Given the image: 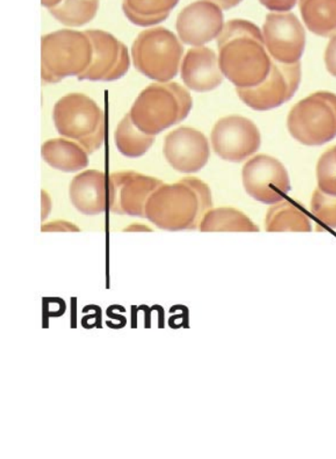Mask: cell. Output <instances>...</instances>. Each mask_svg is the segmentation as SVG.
Here are the masks:
<instances>
[{"label":"cell","instance_id":"cell-29","mask_svg":"<svg viewBox=\"0 0 336 459\" xmlns=\"http://www.w3.org/2000/svg\"><path fill=\"white\" fill-rule=\"evenodd\" d=\"M115 310H120V312L125 313L126 312L125 307L120 305H112L108 307V309H106V312H105L106 315H108V318H110L111 320L119 321L120 324V327H122V329L124 328L126 324H127V318H126L124 315L115 314L114 313Z\"/></svg>","mask_w":336,"mask_h":459},{"label":"cell","instance_id":"cell-28","mask_svg":"<svg viewBox=\"0 0 336 459\" xmlns=\"http://www.w3.org/2000/svg\"><path fill=\"white\" fill-rule=\"evenodd\" d=\"M177 310H182L183 313L182 314L180 315H172V317L169 318L168 320V325L170 327V328H173L175 321L177 320H179V318H182L183 320V328L185 329H190V325H189V308L186 306L183 305H175L173 306L170 307V309H169V313H174L176 312Z\"/></svg>","mask_w":336,"mask_h":459},{"label":"cell","instance_id":"cell-20","mask_svg":"<svg viewBox=\"0 0 336 459\" xmlns=\"http://www.w3.org/2000/svg\"><path fill=\"white\" fill-rule=\"evenodd\" d=\"M154 136H149L134 125L130 114L126 115L115 131V143L117 150L129 158L144 155L151 148Z\"/></svg>","mask_w":336,"mask_h":459},{"label":"cell","instance_id":"cell-7","mask_svg":"<svg viewBox=\"0 0 336 459\" xmlns=\"http://www.w3.org/2000/svg\"><path fill=\"white\" fill-rule=\"evenodd\" d=\"M300 62L285 64L272 59L271 71L260 85L251 88H237L238 96L250 108L268 111L288 103L300 87Z\"/></svg>","mask_w":336,"mask_h":459},{"label":"cell","instance_id":"cell-16","mask_svg":"<svg viewBox=\"0 0 336 459\" xmlns=\"http://www.w3.org/2000/svg\"><path fill=\"white\" fill-rule=\"evenodd\" d=\"M88 155L81 145L69 139H50L42 146V157L45 162L57 170L69 173L87 168Z\"/></svg>","mask_w":336,"mask_h":459},{"label":"cell","instance_id":"cell-25","mask_svg":"<svg viewBox=\"0 0 336 459\" xmlns=\"http://www.w3.org/2000/svg\"><path fill=\"white\" fill-rule=\"evenodd\" d=\"M42 232L80 231L79 226L64 220H56L42 226Z\"/></svg>","mask_w":336,"mask_h":459},{"label":"cell","instance_id":"cell-30","mask_svg":"<svg viewBox=\"0 0 336 459\" xmlns=\"http://www.w3.org/2000/svg\"><path fill=\"white\" fill-rule=\"evenodd\" d=\"M209 1L214 2L223 10L228 11L236 7L243 0H209Z\"/></svg>","mask_w":336,"mask_h":459},{"label":"cell","instance_id":"cell-27","mask_svg":"<svg viewBox=\"0 0 336 459\" xmlns=\"http://www.w3.org/2000/svg\"><path fill=\"white\" fill-rule=\"evenodd\" d=\"M260 2L270 11H288L295 7L297 0H260Z\"/></svg>","mask_w":336,"mask_h":459},{"label":"cell","instance_id":"cell-5","mask_svg":"<svg viewBox=\"0 0 336 459\" xmlns=\"http://www.w3.org/2000/svg\"><path fill=\"white\" fill-rule=\"evenodd\" d=\"M289 134L308 147H320L336 137V94L318 91L296 103L286 120Z\"/></svg>","mask_w":336,"mask_h":459},{"label":"cell","instance_id":"cell-33","mask_svg":"<svg viewBox=\"0 0 336 459\" xmlns=\"http://www.w3.org/2000/svg\"><path fill=\"white\" fill-rule=\"evenodd\" d=\"M151 308L152 311L156 310L158 313V328L165 329V309L160 305L152 306Z\"/></svg>","mask_w":336,"mask_h":459},{"label":"cell","instance_id":"cell-24","mask_svg":"<svg viewBox=\"0 0 336 459\" xmlns=\"http://www.w3.org/2000/svg\"><path fill=\"white\" fill-rule=\"evenodd\" d=\"M90 310H94L95 313L93 315H84L81 320V325L83 328L87 329L88 320L91 318H95V325L97 329H103V310L100 308V306L97 305H88L85 306L84 308L82 309L83 314H87Z\"/></svg>","mask_w":336,"mask_h":459},{"label":"cell","instance_id":"cell-9","mask_svg":"<svg viewBox=\"0 0 336 459\" xmlns=\"http://www.w3.org/2000/svg\"><path fill=\"white\" fill-rule=\"evenodd\" d=\"M211 140L218 156L228 162L240 163L260 150L261 134L251 120L232 115L215 123Z\"/></svg>","mask_w":336,"mask_h":459},{"label":"cell","instance_id":"cell-4","mask_svg":"<svg viewBox=\"0 0 336 459\" xmlns=\"http://www.w3.org/2000/svg\"><path fill=\"white\" fill-rule=\"evenodd\" d=\"M53 120L59 134L79 143L88 154L95 153L105 141V114L84 94H69L60 99L54 105Z\"/></svg>","mask_w":336,"mask_h":459},{"label":"cell","instance_id":"cell-32","mask_svg":"<svg viewBox=\"0 0 336 459\" xmlns=\"http://www.w3.org/2000/svg\"><path fill=\"white\" fill-rule=\"evenodd\" d=\"M71 328H77V297H71Z\"/></svg>","mask_w":336,"mask_h":459},{"label":"cell","instance_id":"cell-10","mask_svg":"<svg viewBox=\"0 0 336 459\" xmlns=\"http://www.w3.org/2000/svg\"><path fill=\"white\" fill-rule=\"evenodd\" d=\"M163 183L134 171L115 172L108 177V208L117 214L146 217V202Z\"/></svg>","mask_w":336,"mask_h":459},{"label":"cell","instance_id":"cell-26","mask_svg":"<svg viewBox=\"0 0 336 459\" xmlns=\"http://www.w3.org/2000/svg\"><path fill=\"white\" fill-rule=\"evenodd\" d=\"M324 59L327 70L332 76L336 77V35L327 45Z\"/></svg>","mask_w":336,"mask_h":459},{"label":"cell","instance_id":"cell-3","mask_svg":"<svg viewBox=\"0 0 336 459\" xmlns=\"http://www.w3.org/2000/svg\"><path fill=\"white\" fill-rule=\"evenodd\" d=\"M192 106L187 90L177 83H163L142 91L129 114L139 130L155 136L185 120Z\"/></svg>","mask_w":336,"mask_h":459},{"label":"cell","instance_id":"cell-35","mask_svg":"<svg viewBox=\"0 0 336 459\" xmlns=\"http://www.w3.org/2000/svg\"><path fill=\"white\" fill-rule=\"evenodd\" d=\"M137 306H131V328L137 329V315H139V311H137Z\"/></svg>","mask_w":336,"mask_h":459},{"label":"cell","instance_id":"cell-19","mask_svg":"<svg viewBox=\"0 0 336 459\" xmlns=\"http://www.w3.org/2000/svg\"><path fill=\"white\" fill-rule=\"evenodd\" d=\"M265 228L268 232H310L309 217L288 200L274 204L267 211Z\"/></svg>","mask_w":336,"mask_h":459},{"label":"cell","instance_id":"cell-34","mask_svg":"<svg viewBox=\"0 0 336 459\" xmlns=\"http://www.w3.org/2000/svg\"><path fill=\"white\" fill-rule=\"evenodd\" d=\"M137 311H144L145 313V329L151 328V307L146 305H141L137 307Z\"/></svg>","mask_w":336,"mask_h":459},{"label":"cell","instance_id":"cell-11","mask_svg":"<svg viewBox=\"0 0 336 459\" xmlns=\"http://www.w3.org/2000/svg\"><path fill=\"white\" fill-rule=\"evenodd\" d=\"M266 50L275 62H300L306 48V30L294 13H269L263 25Z\"/></svg>","mask_w":336,"mask_h":459},{"label":"cell","instance_id":"cell-13","mask_svg":"<svg viewBox=\"0 0 336 459\" xmlns=\"http://www.w3.org/2000/svg\"><path fill=\"white\" fill-rule=\"evenodd\" d=\"M224 28L222 10L212 1H197L183 8L177 30L185 44L201 47L216 38Z\"/></svg>","mask_w":336,"mask_h":459},{"label":"cell","instance_id":"cell-15","mask_svg":"<svg viewBox=\"0 0 336 459\" xmlns=\"http://www.w3.org/2000/svg\"><path fill=\"white\" fill-rule=\"evenodd\" d=\"M69 194L71 204L81 214H102L108 207V178L99 170L82 172L71 180Z\"/></svg>","mask_w":336,"mask_h":459},{"label":"cell","instance_id":"cell-23","mask_svg":"<svg viewBox=\"0 0 336 459\" xmlns=\"http://www.w3.org/2000/svg\"><path fill=\"white\" fill-rule=\"evenodd\" d=\"M42 328H49V318H60L65 314V301L60 297H42Z\"/></svg>","mask_w":336,"mask_h":459},{"label":"cell","instance_id":"cell-36","mask_svg":"<svg viewBox=\"0 0 336 459\" xmlns=\"http://www.w3.org/2000/svg\"><path fill=\"white\" fill-rule=\"evenodd\" d=\"M125 231H151V228H148V226H146L144 225H132L130 226H128L127 228L125 229Z\"/></svg>","mask_w":336,"mask_h":459},{"label":"cell","instance_id":"cell-6","mask_svg":"<svg viewBox=\"0 0 336 459\" xmlns=\"http://www.w3.org/2000/svg\"><path fill=\"white\" fill-rule=\"evenodd\" d=\"M243 183L252 199L266 205L283 202L291 190L285 165L277 158L266 154L247 161L243 168Z\"/></svg>","mask_w":336,"mask_h":459},{"label":"cell","instance_id":"cell-17","mask_svg":"<svg viewBox=\"0 0 336 459\" xmlns=\"http://www.w3.org/2000/svg\"><path fill=\"white\" fill-rule=\"evenodd\" d=\"M304 24L321 37L336 35V0H300Z\"/></svg>","mask_w":336,"mask_h":459},{"label":"cell","instance_id":"cell-21","mask_svg":"<svg viewBox=\"0 0 336 459\" xmlns=\"http://www.w3.org/2000/svg\"><path fill=\"white\" fill-rule=\"evenodd\" d=\"M315 174L318 188L324 194L336 197V146L321 155Z\"/></svg>","mask_w":336,"mask_h":459},{"label":"cell","instance_id":"cell-22","mask_svg":"<svg viewBox=\"0 0 336 459\" xmlns=\"http://www.w3.org/2000/svg\"><path fill=\"white\" fill-rule=\"evenodd\" d=\"M311 212L320 222L336 229V197L315 189L311 199Z\"/></svg>","mask_w":336,"mask_h":459},{"label":"cell","instance_id":"cell-1","mask_svg":"<svg viewBox=\"0 0 336 459\" xmlns=\"http://www.w3.org/2000/svg\"><path fill=\"white\" fill-rule=\"evenodd\" d=\"M218 50L221 71L237 88L257 87L271 71L272 59L262 33L247 20L226 23L218 38Z\"/></svg>","mask_w":336,"mask_h":459},{"label":"cell","instance_id":"cell-12","mask_svg":"<svg viewBox=\"0 0 336 459\" xmlns=\"http://www.w3.org/2000/svg\"><path fill=\"white\" fill-rule=\"evenodd\" d=\"M163 151L169 165L185 174L201 170L211 156L205 134L191 127H180L170 132L166 136Z\"/></svg>","mask_w":336,"mask_h":459},{"label":"cell","instance_id":"cell-8","mask_svg":"<svg viewBox=\"0 0 336 459\" xmlns=\"http://www.w3.org/2000/svg\"><path fill=\"white\" fill-rule=\"evenodd\" d=\"M144 56L134 57V64L151 79L166 83L179 71L183 45L176 36L166 28L146 31L143 34Z\"/></svg>","mask_w":336,"mask_h":459},{"label":"cell","instance_id":"cell-14","mask_svg":"<svg viewBox=\"0 0 336 459\" xmlns=\"http://www.w3.org/2000/svg\"><path fill=\"white\" fill-rule=\"evenodd\" d=\"M182 79L185 86L197 93H208L219 87L224 74L214 51L208 47L189 50L183 59Z\"/></svg>","mask_w":336,"mask_h":459},{"label":"cell","instance_id":"cell-18","mask_svg":"<svg viewBox=\"0 0 336 459\" xmlns=\"http://www.w3.org/2000/svg\"><path fill=\"white\" fill-rule=\"evenodd\" d=\"M200 231L257 232L258 226L245 214L231 207L212 208L201 220Z\"/></svg>","mask_w":336,"mask_h":459},{"label":"cell","instance_id":"cell-31","mask_svg":"<svg viewBox=\"0 0 336 459\" xmlns=\"http://www.w3.org/2000/svg\"><path fill=\"white\" fill-rule=\"evenodd\" d=\"M42 219L45 220L48 216L49 211H51V200L48 194L45 191L42 192Z\"/></svg>","mask_w":336,"mask_h":459},{"label":"cell","instance_id":"cell-2","mask_svg":"<svg viewBox=\"0 0 336 459\" xmlns=\"http://www.w3.org/2000/svg\"><path fill=\"white\" fill-rule=\"evenodd\" d=\"M212 208L208 185L197 178L187 177L161 185L149 197L145 215L163 231H192L199 228L204 215Z\"/></svg>","mask_w":336,"mask_h":459}]
</instances>
